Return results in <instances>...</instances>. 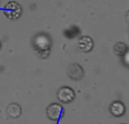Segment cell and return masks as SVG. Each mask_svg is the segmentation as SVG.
<instances>
[{"mask_svg": "<svg viewBox=\"0 0 129 124\" xmlns=\"http://www.w3.org/2000/svg\"><path fill=\"white\" fill-rule=\"evenodd\" d=\"M128 41H129V34H128Z\"/></svg>", "mask_w": 129, "mask_h": 124, "instance_id": "14", "label": "cell"}, {"mask_svg": "<svg viewBox=\"0 0 129 124\" xmlns=\"http://www.w3.org/2000/svg\"><path fill=\"white\" fill-rule=\"evenodd\" d=\"M125 20H126V24L129 26V11H127L126 13V16H125Z\"/></svg>", "mask_w": 129, "mask_h": 124, "instance_id": "12", "label": "cell"}, {"mask_svg": "<svg viewBox=\"0 0 129 124\" xmlns=\"http://www.w3.org/2000/svg\"><path fill=\"white\" fill-rule=\"evenodd\" d=\"M2 48H3V42H2V41L0 40V50L2 49Z\"/></svg>", "mask_w": 129, "mask_h": 124, "instance_id": "13", "label": "cell"}, {"mask_svg": "<svg viewBox=\"0 0 129 124\" xmlns=\"http://www.w3.org/2000/svg\"></svg>", "mask_w": 129, "mask_h": 124, "instance_id": "15", "label": "cell"}, {"mask_svg": "<svg viewBox=\"0 0 129 124\" xmlns=\"http://www.w3.org/2000/svg\"><path fill=\"white\" fill-rule=\"evenodd\" d=\"M78 47L83 52L89 53L94 48V41L90 36L83 35L78 39Z\"/></svg>", "mask_w": 129, "mask_h": 124, "instance_id": "6", "label": "cell"}, {"mask_svg": "<svg viewBox=\"0 0 129 124\" xmlns=\"http://www.w3.org/2000/svg\"><path fill=\"white\" fill-rule=\"evenodd\" d=\"M46 114L49 120L57 121L63 117L65 114V109L61 104L54 102V103L50 104L49 106H48L46 109Z\"/></svg>", "mask_w": 129, "mask_h": 124, "instance_id": "3", "label": "cell"}, {"mask_svg": "<svg viewBox=\"0 0 129 124\" xmlns=\"http://www.w3.org/2000/svg\"><path fill=\"white\" fill-rule=\"evenodd\" d=\"M6 114L12 119H18L22 114V107L18 103H11L6 108Z\"/></svg>", "mask_w": 129, "mask_h": 124, "instance_id": "8", "label": "cell"}, {"mask_svg": "<svg viewBox=\"0 0 129 124\" xmlns=\"http://www.w3.org/2000/svg\"><path fill=\"white\" fill-rule=\"evenodd\" d=\"M127 48H128V47L126 43L122 42V41H119V42L115 43V45H114L113 52L117 56L122 57V56L125 55V53L126 52Z\"/></svg>", "mask_w": 129, "mask_h": 124, "instance_id": "9", "label": "cell"}, {"mask_svg": "<svg viewBox=\"0 0 129 124\" xmlns=\"http://www.w3.org/2000/svg\"><path fill=\"white\" fill-rule=\"evenodd\" d=\"M3 14L7 19L16 21L21 18L23 14V7L15 0L8 1L3 7Z\"/></svg>", "mask_w": 129, "mask_h": 124, "instance_id": "2", "label": "cell"}, {"mask_svg": "<svg viewBox=\"0 0 129 124\" xmlns=\"http://www.w3.org/2000/svg\"><path fill=\"white\" fill-rule=\"evenodd\" d=\"M32 47L36 56L41 59H48L51 54L53 39L48 33L39 32L32 38Z\"/></svg>", "mask_w": 129, "mask_h": 124, "instance_id": "1", "label": "cell"}, {"mask_svg": "<svg viewBox=\"0 0 129 124\" xmlns=\"http://www.w3.org/2000/svg\"><path fill=\"white\" fill-rule=\"evenodd\" d=\"M67 75L70 79L78 81L84 77V70L83 67L78 63H70L67 68Z\"/></svg>", "mask_w": 129, "mask_h": 124, "instance_id": "5", "label": "cell"}, {"mask_svg": "<svg viewBox=\"0 0 129 124\" xmlns=\"http://www.w3.org/2000/svg\"><path fill=\"white\" fill-rule=\"evenodd\" d=\"M79 27H77V26H71L63 31V35L68 39H74L79 34Z\"/></svg>", "mask_w": 129, "mask_h": 124, "instance_id": "10", "label": "cell"}, {"mask_svg": "<svg viewBox=\"0 0 129 124\" xmlns=\"http://www.w3.org/2000/svg\"><path fill=\"white\" fill-rule=\"evenodd\" d=\"M57 100L61 103L69 104L75 100L76 93L75 91L70 86H61L57 91Z\"/></svg>", "mask_w": 129, "mask_h": 124, "instance_id": "4", "label": "cell"}, {"mask_svg": "<svg viewBox=\"0 0 129 124\" xmlns=\"http://www.w3.org/2000/svg\"><path fill=\"white\" fill-rule=\"evenodd\" d=\"M110 112L115 117H120L126 113V106L119 100H115L110 106Z\"/></svg>", "mask_w": 129, "mask_h": 124, "instance_id": "7", "label": "cell"}, {"mask_svg": "<svg viewBox=\"0 0 129 124\" xmlns=\"http://www.w3.org/2000/svg\"><path fill=\"white\" fill-rule=\"evenodd\" d=\"M122 63L125 66L129 68V48H127L126 52L125 53V55L122 56Z\"/></svg>", "mask_w": 129, "mask_h": 124, "instance_id": "11", "label": "cell"}]
</instances>
